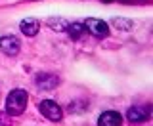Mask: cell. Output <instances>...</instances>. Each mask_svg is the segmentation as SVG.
Instances as JSON below:
<instances>
[{"mask_svg":"<svg viewBox=\"0 0 153 126\" xmlns=\"http://www.w3.org/2000/svg\"><path fill=\"white\" fill-rule=\"evenodd\" d=\"M46 25L50 27L52 31H57V33H59V31H65L69 23H67L63 17H50V19L46 21Z\"/></svg>","mask_w":153,"mask_h":126,"instance_id":"cell-9","label":"cell"},{"mask_svg":"<svg viewBox=\"0 0 153 126\" xmlns=\"http://www.w3.org/2000/svg\"><path fill=\"white\" fill-rule=\"evenodd\" d=\"M111 23H113V27H115V29H119V31H132V25H134L130 19H121V17L113 19Z\"/></svg>","mask_w":153,"mask_h":126,"instance_id":"cell-11","label":"cell"},{"mask_svg":"<svg viewBox=\"0 0 153 126\" xmlns=\"http://www.w3.org/2000/svg\"><path fill=\"white\" fill-rule=\"evenodd\" d=\"M0 50L6 56H17L21 50V42L16 36H2L0 38Z\"/></svg>","mask_w":153,"mask_h":126,"instance_id":"cell-4","label":"cell"},{"mask_svg":"<svg viewBox=\"0 0 153 126\" xmlns=\"http://www.w3.org/2000/svg\"><path fill=\"white\" fill-rule=\"evenodd\" d=\"M84 29L88 33H92L94 36H98V38H103V36L109 35V25L105 21H102V19H98V17H88L84 21Z\"/></svg>","mask_w":153,"mask_h":126,"instance_id":"cell-2","label":"cell"},{"mask_svg":"<svg viewBox=\"0 0 153 126\" xmlns=\"http://www.w3.org/2000/svg\"><path fill=\"white\" fill-rule=\"evenodd\" d=\"M40 113L44 115L46 119H50V120H61V117H63V111H61V107L56 103V101H52V99H44V101H40Z\"/></svg>","mask_w":153,"mask_h":126,"instance_id":"cell-3","label":"cell"},{"mask_svg":"<svg viewBox=\"0 0 153 126\" xmlns=\"http://www.w3.org/2000/svg\"><path fill=\"white\" fill-rule=\"evenodd\" d=\"M103 2H113V0H103Z\"/></svg>","mask_w":153,"mask_h":126,"instance_id":"cell-13","label":"cell"},{"mask_svg":"<svg viewBox=\"0 0 153 126\" xmlns=\"http://www.w3.org/2000/svg\"><path fill=\"white\" fill-rule=\"evenodd\" d=\"M27 99H29V96H27V92L23 88L12 90L8 94V98H6V113L12 115V117L21 115L23 111H25V107H27Z\"/></svg>","mask_w":153,"mask_h":126,"instance_id":"cell-1","label":"cell"},{"mask_svg":"<svg viewBox=\"0 0 153 126\" xmlns=\"http://www.w3.org/2000/svg\"><path fill=\"white\" fill-rule=\"evenodd\" d=\"M59 84V76L56 75H38L36 76V86L40 90H54Z\"/></svg>","mask_w":153,"mask_h":126,"instance_id":"cell-7","label":"cell"},{"mask_svg":"<svg viewBox=\"0 0 153 126\" xmlns=\"http://www.w3.org/2000/svg\"><path fill=\"white\" fill-rule=\"evenodd\" d=\"M0 126H12V120H10L8 113H0Z\"/></svg>","mask_w":153,"mask_h":126,"instance_id":"cell-12","label":"cell"},{"mask_svg":"<svg viewBox=\"0 0 153 126\" xmlns=\"http://www.w3.org/2000/svg\"><path fill=\"white\" fill-rule=\"evenodd\" d=\"M151 115L149 107H143V105H134L126 111V119L130 120V122H143V120H147Z\"/></svg>","mask_w":153,"mask_h":126,"instance_id":"cell-5","label":"cell"},{"mask_svg":"<svg viewBox=\"0 0 153 126\" xmlns=\"http://www.w3.org/2000/svg\"><path fill=\"white\" fill-rule=\"evenodd\" d=\"M65 31H69V35L73 36V38H80L84 35V23H69V25H67V29Z\"/></svg>","mask_w":153,"mask_h":126,"instance_id":"cell-10","label":"cell"},{"mask_svg":"<svg viewBox=\"0 0 153 126\" xmlns=\"http://www.w3.org/2000/svg\"><path fill=\"white\" fill-rule=\"evenodd\" d=\"M19 29H21L23 35L35 36L36 33H38V29H40V23H38V19H35V17H27V19H23V21H21Z\"/></svg>","mask_w":153,"mask_h":126,"instance_id":"cell-8","label":"cell"},{"mask_svg":"<svg viewBox=\"0 0 153 126\" xmlns=\"http://www.w3.org/2000/svg\"><path fill=\"white\" fill-rule=\"evenodd\" d=\"M98 124L100 126H121L123 124V117L117 113V111H105V113L100 115Z\"/></svg>","mask_w":153,"mask_h":126,"instance_id":"cell-6","label":"cell"}]
</instances>
